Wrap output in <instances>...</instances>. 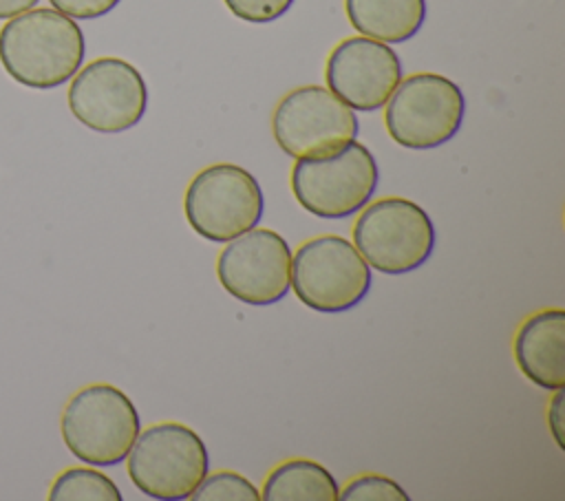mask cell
I'll return each instance as SVG.
<instances>
[{
  "mask_svg": "<svg viewBox=\"0 0 565 501\" xmlns=\"http://www.w3.org/2000/svg\"><path fill=\"white\" fill-rule=\"evenodd\" d=\"M86 55L79 24L57 9H29L0 29V64L26 88L49 90L66 84Z\"/></svg>",
  "mask_w": 565,
  "mask_h": 501,
  "instance_id": "6da1fadb",
  "label": "cell"
},
{
  "mask_svg": "<svg viewBox=\"0 0 565 501\" xmlns=\"http://www.w3.org/2000/svg\"><path fill=\"white\" fill-rule=\"evenodd\" d=\"M139 430L141 417L132 399L106 382L75 391L60 417L64 446L88 466L108 468L121 463Z\"/></svg>",
  "mask_w": 565,
  "mask_h": 501,
  "instance_id": "7a4b0ae2",
  "label": "cell"
},
{
  "mask_svg": "<svg viewBox=\"0 0 565 501\" xmlns=\"http://www.w3.org/2000/svg\"><path fill=\"white\" fill-rule=\"evenodd\" d=\"M126 459L135 488L157 501L190 499L210 472L205 441L196 430L177 422L139 430Z\"/></svg>",
  "mask_w": 565,
  "mask_h": 501,
  "instance_id": "3957f363",
  "label": "cell"
},
{
  "mask_svg": "<svg viewBox=\"0 0 565 501\" xmlns=\"http://www.w3.org/2000/svg\"><path fill=\"white\" fill-rule=\"evenodd\" d=\"M380 168L373 152L351 141L327 157H300L291 168V192L318 218H349L375 194Z\"/></svg>",
  "mask_w": 565,
  "mask_h": 501,
  "instance_id": "277c9868",
  "label": "cell"
},
{
  "mask_svg": "<svg viewBox=\"0 0 565 501\" xmlns=\"http://www.w3.org/2000/svg\"><path fill=\"white\" fill-rule=\"evenodd\" d=\"M435 225L411 199L386 196L366 203L353 225V245L369 267L402 276L419 269L435 252Z\"/></svg>",
  "mask_w": 565,
  "mask_h": 501,
  "instance_id": "5b68a950",
  "label": "cell"
},
{
  "mask_svg": "<svg viewBox=\"0 0 565 501\" xmlns=\"http://www.w3.org/2000/svg\"><path fill=\"white\" fill-rule=\"evenodd\" d=\"M371 267L342 236L324 234L305 241L291 254V289L318 313H344L371 291Z\"/></svg>",
  "mask_w": 565,
  "mask_h": 501,
  "instance_id": "8992f818",
  "label": "cell"
},
{
  "mask_svg": "<svg viewBox=\"0 0 565 501\" xmlns=\"http://www.w3.org/2000/svg\"><path fill=\"white\" fill-rule=\"evenodd\" d=\"M466 115V97L439 73H413L384 104L388 137L408 150H433L450 141Z\"/></svg>",
  "mask_w": 565,
  "mask_h": 501,
  "instance_id": "52a82bcc",
  "label": "cell"
},
{
  "mask_svg": "<svg viewBox=\"0 0 565 501\" xmlns=\"http://www.w3.org/2000/svg\"><path fill=\"white\" fill-rule=\"evenodd\" d=\"M183 212L190 227L210 243H227L256 227L265 194L252 172L236 163H214L194 174Z\"/></svg>",
  "mask_w": 565,
  "mask_h": 501,
  "instance_id": "ba28073f",
  "label": "cell"
},
{
  "mask_svg": "<svg viewBox=\"0 0 565 501\" xmlns=\"http://www.w3.org/2000/svg\"><path fill=\"white\" fill-rule=\"evenodd\" d=\"M68 108L73 117L102 135L137 126L148 108L143 75L121 57H97L71 77Z\"/></svg>",
  "mask_w": 565,
  "mask_h": 501,
  "instance_id": "9c48e42d",
  "label": "cell"
},
{
  "mask_svg": "<svg viewBox=\"0 0 565 501\" xmlns=\"http://www.w3.org/2000/svg\"><path fill=\"white\" fill-rule=\"evenodd\" d=\"M355 110L324 86H298L274 108L271 132L278 148L294 157H327L358 137Z\"/></svg>",
  "mask_w": 565,
  "mask_h": 501,
  "instance_id": "30bf717a",
  "label": "cell"
},
{
  "mask_svg": "<svg viewBox=\"0 0 565 501\" xmlns=\"http://www.w3.org/2000/svg\"><path fill=\"white\" fill-rule=\"evenodd\" d=\"M221 287L241 302L267 307L291 289V247L274 230L252 227L225 243L216 258Z\"/></svg>",
  "mask_w": 565,
  "mask_h": 501,
  "instance_id": "8fae6325",
  "label": "cell"
},
{
  "mask_svg": "<svg viewBox=\"0 0 565 501\" xmlns=\"http://www.w3.org/2000/svg\"><path fill=\"white\" fill-rule=\"evenodd\" d=\"M324 79L327 88L351 110H380L402 82V60L391 44L353 35L329 53Z\"/></svg>",
  "mask_w": 565,
  "mask_h": 501,
  "instance_id": "7c38bea8",
  "label": "cell"
},
{
  "mask_svg": "<svg viewBox=\"0 0 565 501\" xmlns=\"http://www.w3.org/2000/svg\"><path fill=\"white\" fill-rule=\"evenodd\" d=\"M519 371L536 386L558 391L565 386V311L543 309L523 320L514 335Z\"/></svg>",
  "mask_w": 565,
  "mask_h": 501,
  "instance_id": "4fadbf2b",
  "label": "cell"
},
{
  "mask_svg": "<svg viewBox=\"0 0 565 501\" xmlns=\"http://www.w3.org/2000/svg\"><path fill=\"white\" fill-rule=\"evenodd\" d=\"M344 11L360 35L402 44L424 26L426 0H344Z\"/></svg>",
  "mask_w": 565,
  "mask_h": 501,
  "instance_id": "5bb4252c",
  "label": "cell"
},
{
  "mask_svg": "<svg viewBox=\"0 0 565 501\" xmlns=\"http://www.w3.org/2000/svg\"><path fill=\"white\" fill-rule=\"evenodd\" d=\"M340 486L318 461L289 459L276 466L265 479L263 501H335Z\"/></svg>",
  "mask_w": 565,
  "mask_h": 501,
  "instance_id": "9a60e30c",
  "label": "cell"
},
{
  "mask_svg": "<svg viewBox=\"0 0 565 501\" xmlns=\"http://www.w3.org/2000/svg\"><path fill=\"white\" fill-rule=\"evenodd\" d=\"M51 501H121L117 483L95 468H66L60 472L51 488Z\"/></svg>",
  "mask_w": 565,
  "mask_h": 501,
  "instance_id": "2e32d148",
  "label": "cell"
},
{
  "mask_svg": "<svg viewBox=\"0 0 565 501\" xmlns=\"http://www.w3.org/2000/svg\"><path fill=\"white\" fill-rule=\"evenodd\" d=\"M192 501H260V490L241 472L218 470L205 475L196 490L190 494Z\"/></svg>",
  "mask_w": 565,
  "mask_h": 501,
  "instance_id": "e0dca14e",
  "label": "cell"
},
{
  "mask_svg": "<svg viewBox=\"0 0 565 501\" xmlns=\"http://www.w3.org/2000/svg\"><path fill=\"white\" fill-rule=\"evenodd\" d=\"M342 501H408L411 494L391 477L362 475L347 488H340Z\"/></svg>",
  "mask_w": 565,
  "mask_h": 501,
  "instance_id": "ac0fdd59",
  "label": "cell"
},
{
  "mask_svg": "<svg viewBox=\"0 0 565 501\" xmlns=\"http://www.w3.org/2000/svg\"><path fill=\"white\" fill-rule=\"evenodd\" d=\"M225 7L245 22L265 24L282 18L296 0H223Z\"/></svg>",
  "mask_w": 565,
  "mask_h": 501,
  "instance_id": "d6986e66",
  "label": "cell"
},
{
  "mask_svg": "<svg viewBox=\"0 0 565 501\" xmlns=\"http://www.w3.org/2000/svg\"><path fill=\"white\" fill-rule=\"evenodd\" d=\"M53 9L77 20H95L110 13L121 0H49Z\"/></svg>",
  "mask_w": 565,
  "mask_h": 501,
  "instance_id": "ffe728a7",
  "label": "cell"
},
{
  "mask_svg": "<svg viewBox=\"0 0 565 501\" xmlns=\"http://www.w3.org/2000/svg\"><path fill=\"white\" fill-rule=\"evenodd\" d=\"M561 408H563V388L556 391V395L552 397V404L547 408V426L552 430V437L556 441V446L563 450L565 441H563V417H561Z\"/></svg>",
  "mask_w": 565,
  "mask_h": 501,
  "instance_id": "44dd1931",
  "label": "cell"
},
{
  "mask_svg": "<svg viewBox=\"0 0 565 501\" xmlns=\"http://www.w3.org/2000/svg\"><path fill=\"white\" fill-rule=\"evenodd\" d=\"M40 0H0V20H9L22 11H29Z\"/></svg>",
  "mask_w": 565,
  "mask_h": 501,
  "instance_id": "7402d4cb",
  "label": "cell"
}]
</instances>
